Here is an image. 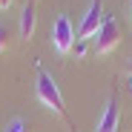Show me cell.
Instances as JSON below:
<instances>
[{
  "instance_id": "1",
  "label": "cell",
  "mask_w": 132,
  "mask_h": 132,
  "mask_svg": "<svg viewBox=\"0 0 132 132\" xmlns=\"http://www.w3.org/2000/svg\"><path fill=\"white\" fill-rule=\"evenodd\" d=\"M35 89H37V98H40V103H43V106H49L55 115L66 118V103H63V95H60L57 83H55V78H52L49 72H43V69H40Z\"/></svg>"
},
{
  "instance_id": "2",
  "label": "cell",
  "mask_w": 132,
  "mask_h": 132,
  "mask_svg": "<svg viewBox=\"0 0 132 132\" xmlns=\"http://www.w3.org/2000/svg\"><path fill=\"white\" fill-rule=\"evenodd\" d=\"M75 40H78V35H75V29L69 23V17L57 14L55 23H52V46H55V52L57 55H69L75 49Z\"/></svg>"
},
{
  "instance_id": "3",
  "label": "cell",
  "mask_w": 132,
  "mask_h": 132,
  "mask_svg": "<svg viewBox=\"0 0 132 132\" xmlns=\"http://www.w3.org/2000/svg\"><path fill=\"white\" fill-rule=\"evenodd\" d=\"M118 43H121V26H118V20L112 14H106L98 35H95V52L98 55H109Z\"/></svg>"
},
{
  "instance_id": "4",
  "label": "cell",
  "mask_w": 132,
  "mask_h": 132,
  "mask_svg": "<svg viewBox=\"0 0 132 132\" xmlns=\"http://www.w3.org/2000/svg\"><path fill=\"white\" fill-rule=\"evenodd\" d=\"M103 17L106 14H103L101 0H92L89 9H86V14H83V20H80V26H78V40H92L98 35L101 23H103Z\"/></svg>"
},
{
  "instance_id": "5",
  "label": "cell",
  "mask_w": 132,
  "mask_h": 132,
  "mask_svg": "<svg viewBox=\"0 0 132 132\" xmlns=\"http://www.w3.org/2000/svg\"><path fill=\"white\" fill-rule=\"evenodd\" d=\"M35 26H37V6H35V0H29V3L20 9V37L32 40Z\"/></svg>"
},
{
  "instance_id": "6",
  "label": "cell",
  "mask_w": 132,
  "mask_h": 132,
  "mask_svg": "<svg viewBox=\"0 0 132 132\" xmlns=\"http://www.w3.org/2000/svg\"><path fill=\"white\" fill-rule=\"evenodd\" d=\"M95 132H118V103H115V98L106 101V109H103Z\"/></svg>"
},
{
  "instance_id": "7",
  "label": "cell",
  "mask_w": 132,
  "mask_h": 132,
  "mask_svg": "<svg viewBox=\"0 0 132 132\" xmlns=\"http://www.w3.org/2000/svg\"><path fill=\"white\" fill-rule=\"evenodd\" d=\"M3 132H29V123L23 121V118H12L9 123H6V129Z\"/></svg>"
},
{
  "instance_id": "8",
  "label": "cell",
  "mask_w": 132,
  "mask_h": 132,
  "mask_svg": "<svg viewBox=\"0 0 132 132\" xmlns=\"http://www.w3.org/2000/svg\"><path fill=\"white\" fill-rule=\"evenodd\" d=\"M9 49V32H6V26H0V52H6Z\"/></svg>"
},
{
  "instance_id": "9",
  "label": "cell",
  "mask_w": 132,
  "mask_h": 132,
  "mask_svg": "<svg viewBox=\"0 0 132 132\" xmlns=\"http://www.w3.org/2000/svg\"><path fill=\"white\" fill-rule=\"evenodd\" d=\"M12 6V0H0V9H9Z\"/></svg>"
},
{
  "instance_id": "10",
  "label": "cell",
  "mask_w": 132,
  "mask_h": 132,
  "mask_svg": "<svg viewBox=\"0 0 132 132\" xmlns=\"http://www.w3.org/2000/svg\"><path fill=\"white\" fill-rule=\"evenodd\" d=\"M129 72H132V57H129Z\"/></svg>"
}]
</instances>
